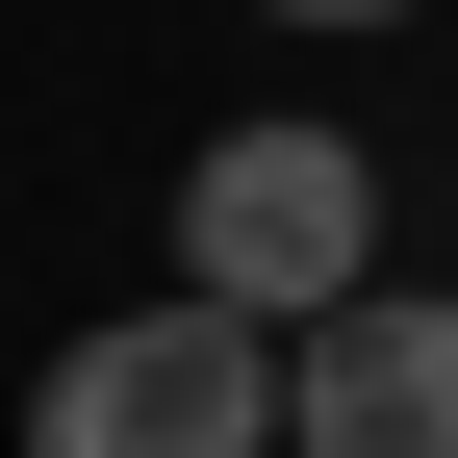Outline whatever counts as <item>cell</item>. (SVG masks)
Wrapping results in <instances>:
<instances>
[{
  "label": "cell",
  "instance_id": "6da1fadb",
  "mask_svg": "<svg viewBox=\"0 0 458 458\" xmlns=\"http://www.w3.org/2000/svg\"><path fill=\"white\" fill-rule=\"evenodd\" d=\"M179 280H204V306H255V331H331V306L382 280V153L306 128V102H280V128H204V179H179Z\"/></svg>",
  "mask_w": 458,
  "mask_h": 458
},
{
  "label": "cell",
  "instance_id": "7a4b0ae2",
  "mask_svg": "<svg viewBox=\"0 0 458 458\" xmlns=\"http://www.w3.org/2000/svg\"><path fill=\"white\" fill-rule=\"evenodd\" d=\"M26 458H280V331L179 280V306L77 331V357L26 382Z\"/></svg>",
  "mask_w": 458,
  "mask_h": 458
},
{
  "label": "cell",
  "instance_id": "3957f363",
  "mask_svg": "<svg viewBox=\"0 0 458 458\" xmlns=\"http://www.w3.org/2000/svg\"><path fill=\"white\" fill-rule=\"evenodd\" d=\"M280 458H458V280H357L280 331Z\"/></svg>",
  "mask_w": 458,
  "mask_h": 458
},
{
  "label": "cell",
  "instance_id": "277c9868",
  "mask_svg": "<svg viewBox=\"0 0 458 458\" xmlns=\"http://www.w3.org/2000/svg\"><path fill=\"white\" fill-rule=\"evenodd\" d=\"M255 26H408V0H255Z\"/></svg>",
  "mask_w": 458,
  "mask_h": 458
}]
</instances>
